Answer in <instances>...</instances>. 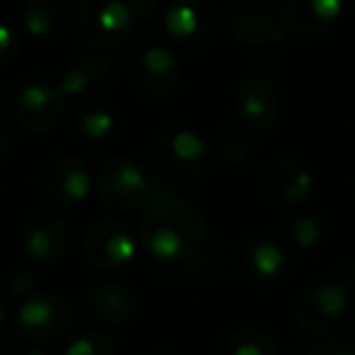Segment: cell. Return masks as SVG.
I'll use <instances>...</instances> for the list:
<instances>
[{"label": "cell", "mask_w": 355, "mask_h": 355, "mask_svg": "<svg viewBox=\"0 0 355 355\" xmlns=\"http://www.w3.org/2000/svg\"><path fill=\"white\" fill-rule=\"evenodd\" d=\"M17 336L30 343H59L73 329V309L59 295H27L12 314Z\"/></svg>", "instance_id": "cell-4"}, {"label": "cell", "mask_w": 355, "mask_h": 355, "mask_svg": "<svg viewBox=\"0 0 355 355\" xmlns=\"http://www.w3.org/2000/svg\"><path fill=\"white\" fill-rule=\"evenodd\" d=\"M139 236L156 261L175 263L198 251L207 236V222L190 200L158 193L144 207Z\"/></svg>", "instance_id": "cell-1"}, {"label": "cell", "mask_w": 355, "mask_h": 355, "mask_svg": "<svg viewBox=\"0 0 355 355\" xmlns=\"http://www.w3.org/2000/svg\"><path fill=\"white\" fill-rule=\"evenodd\" d=\"M112 78V64L100 54H80L61 71L56 78V90L64 100H80L95 90L98 85L107 83Z\"/></svg>", "instance_id": "cell-18"}, {"label": "cell", "mask_w": 355, "mask_h": 355, "mask_svg": "<svg viewBox=\"0 0 355 355\" xmlns=\"http://www.w3.org/2000/svg\"><path fill=\"white\" fill-rule=\"evenodd\" d=\"M151 355H173V353H151Z\"/></svg>", "instance_id": "cell-31"}, {"label": "cell", "mask_w": 355, "mask_h": 355, "mask_svg": "<svg viewBox=\"0 0 355 355\" xmlns=\"http://www.w3.org/2000/svg\"><path fill=\"white\" fill-rule=\"evenodd\" d=\"M173 49L200 54L214 40L217 17L205 0H171L161 15Z\"/></svg>", "instance_id": "cell-6"}, {"label": "cell", "mask_w": 355, "mask_h": 355, "mask_svg": "<svg viewBox=\"0 0 355 355\" xmlns=\"http://www.w3.org/2000/svg\"><path fill=\"white\" fill-rule=\"evenodd\" d=\"M71 246V232L51 214L35 217L22 232V253L35 263H56Z\"/></svg>", "instance_id": "cell-16"}, {"label": "cell", "mask_w": 355, "mask_h": 355, "mask_svg": "<svg viewBox=\"0 0 355 355\" xmlns=\"http://www.w3.org/2000/svg\"><path fill=\"white\" fill-rule=\"evenodd\" d=\"M227 355H280L272 336L261 329H236L224 340Z\"/></svg>", "instance_id": "cell-22"}, {"label": "cell", "mask_w": 355, "mask_h": 355, "mask_svg": "<svg viewBox=\"0 0 355 355\" xmlns=\"http://www.w3.org/2000/svg\"><path fill=\"white\" fill-rule=\"evenodd\" d=\"M139 22H153L163 15L171 0H127Z\"/></svg>", "instance_id": "cell-25"}, {"label": "cell", "mask_w": 355, "mask_h": 355, "mask_svg": "<svg viewBox=\"0 0 355 355\" xmlns=\"http://www.w3.org/2000/svg\"><path fill=\"white\" fill-rule=\"evenodd\" d=\"M139 300L129 285L117 280L98 282L83 295V311L107 326H122L137 316Z\"/></svg>", "instance_id": "cell-13"}, {"label": "cell", "mask_w": 355, "mask_h": 355, "mask_svg": "<svg viewBox=\"0 0 355 355\" xmlns=\"http://www.w3.org/2000/svg\"><path fill=\"white\" fill-rule=\"evenodd\" d=\"M17 355H46L44 350H35V348H30V350H22V353H17Z\"/></svg>", "instance_id": "cell-29"}, {"label": "cell", "mask_w": 355, "mask_h": 355, "mask_svg": "<svg viewBox=\"0 0 355 355\" xmlns=\"http://www.w3.org/2000/svg\"><path fill=\"white\" fill-rule=\"evenodd\" d=\"M40 185L51 202L66 205V207L85 202L95 193V178L76 156L49 158L42 168Z\"/></svg>", "instance_id": "cell-10"}, {"label": "cell", "mask_w": 355, "mask_h": 355, "mask_svg": "<svg viewBox=\"0 0 355 355\" xmlns=\"http://www.w3.org/2000/svg\"><path fill=\"white\" fill-rule=\"evenodd\" d=\"M132 76L137 88L146 98L168 100L171 95L178 93V88L183 83V66H180L171 44L146 42V44L139 46Z\"/></svg>", "instance_id": "cell-7"}, {"label": "cell", "mask_w": 355, "mask_h": 355, "mask_svg": "<svg viewBox=\"0 0 355 355\" xmlns=\"http://www.w3.org/2000/svg\"><path fill=\"white\" fill-rule=\"evenodd\" d=\"M227 27L234 40L246 46H272L285 42V37L290 35L280 8L258 3V0L234 6L229 10Z\"/></svg>", "instance_id": "cell-8"}, {"label": "cell", "mask_w": 355, "mask_h": 355, "mask_svg": "<svg viewBox=\"0 0 355 355\" xmlns=\"http://www.w3.org/2000/svg\"><path fill=\"white\" fill-rule=\"evenodd\" d=\"M304 355H355V348L345 340H336V338H324L316 345H309L304 350Z\"/></svg>", "instance_id": "cell-26"}, {"label": "cell", "mask_w": 355, "mask_h": 355, "mask_svg": "<svg viewBox=\"0 0 355 355\" xmlns=\"http://www.w3.org/2000/svg\"><path fill=\"white\" fill-rule=\"evenodd\" d=\"M156 158L178 175H202L212 166L214 148L190 129H171L156 139Z\"/></svg>", "instance_id": "cell-11"}, {"label": "cell", "mask_w": 355, "mask_h": 355, "mask_svg": "<svg viewBox=\"0 0 355 355\" xmlns=\"http://www.w3.org/2000/svg\"><path fill=\"white\" fill-rule=\"evenodd\" d=\"M280 10L287 32L314 40L334 30L340 15V0H282Z\"/></svg>", "instance_id": "cell-15"}, {"label": "cell", "mask_w": 355, "mask_h": 355, "mask_svg": "<svg viewBox=\"0 0 355 355\" xmlns=\"http://www.w3.org/2000/svg\"><path fill=\"white\" fill-rule=\"evenodd\" d=\"M71 127L85 141H105L114 132V112H110L105 105L85 103L73 112Z\"/></svg>", "instance_id": "cell-21"}, {"label": "cell", "mask_w": 355, "mask_h": 355, "mask_svg": "<svg viewBox=\"0 0 355 355\" xmlns=\"http://www.w3.org/2000/svg\"><path fill=\"white\" fill-rule=\"evenodd\" d=\"M8 139H10V137H8L6 132H0V161L10 153V141H8Z\"/></svg>", "instance_id": "cell-28"}, {"label": "cell", "mask_w": 355, "mask_h": 355, "mask_svg": "<svg viewBox=\"0 0 355 355\" xmlns=\"http://www.w3.org/2000/svg\"><path fill=\"white\" fill-rule=\"evenodd\" d=\"M243 261L248 270L261 280H275L287 270V253L270 239H251L243 248Z\"/></svg>", "instance_id": "cell-20"}, {"label": "cell", "mask_w": 355, "mask_h": 355, "mask_svg": "<svg viewBox=\"0 0 355 355\" xmlns=\"http://www.w3.org/2000/svg\"><path fill=\"white\" fill-rule=\"evenodd\" d=\"M3 319H6V302L0 297V324H3Z\"/></svg>", "instance_id": "cell-30"}, {"label": "cell", "mask_w": 355, "mask_h": 355, "mask_svg": "<svg viewBox=\"0 0 355 355\" xmlns=\"http://www.w3.org/2000/svg\"><path fill=\"white\" fill-rule=\"evenodd\" d=\"M134 15L127 0H78L76 32L95 51H112L134 37Z\"/></svg>", "instance_id": "cell-3"}, {"label": "cell", "mask_w": 355, "mask_h": 355, "mask_svg": "<svg viewBox=\"0 0 355 355\" xmlns=\"http://www.w3.org/2000/svg\"><path fill=\"white\" fill-rule=\"evenodd\" d=\"M232 105L239 119L253 129H270L272 124H277L282 112V98L277 88L270 80L258 78V76L239 80V85L234 88Z\"/></svg>", "instance_id": "cell-12"}, {"label": "cell", "mask_w": 355, "mask_h": 355, "mask_svg": "<svg viewBox=\"0 0 355 355\" xmlns=\"http://www.w3.org/2000/svg\"><path fill=\"white\" fill-rule=\"evenodd\" d=\"M22 27L35 40H54L66 25L64 0H25L20 12Z\"/></svg>", "instance_id": "cell-19"}, {"label": "cell", "mask_w": 355, "mask_h": 355, "mask_svg": "<svg viewBox=\"0 0 355 355\" xmlns=\"http://www.w3.org/2000/svg\"><path fill=\"white\" fill-rule=\"evenodd\" d=\"M10 114L27 134H49L66 114V100L54 83L46 80H20L8 98Z\"/></svg>", "instance_id": "cell-5"}, {"label": "cell", "mask_w": 355, "mask_h": 355, "mask_svg": "<svg viewBox=\"0 0 355 355\" xmlns=\"http://www.w3.org/2000/svg\"><path fill=\"white\" fill-rule=\"evenodd\" d=\"M137 253V239L119 219L105 217L90 224L83 236V256L98 270H114Z\"/></svg>", "instance_id": "cell-9"}, {"label": "cell", "mask_w": 355, "mask_h": 355, "mask_svg": "<svg viewBox=\"0 0 355 355\" xmlns=\"http://www.w3.org/2000/svg\"><path fill=\"white\" fill-rule=\"evenodd\" d=\"M263 185H266L268 195L277 202L297 205L304 202L314 190V180L311 173L302 166L295 158H277L266 168L263 175Z\"/></svg>", "instance_id": "cell-17"}, {"label": "cell", "mask_w": 355, "mask_h": 355, "mask_svg": "<svg viewBox=\"0 0 355 355\" xmlns=\"http://www.w3.org/2000/svg\"><path fill=\"white\" fill-rule=\"evenodd\" d=\"M345 282L321 285L309 290L297 302V324L316 336H329L331 326L340 319L345 309Z\"/></svg>", "instance_id": "cell-14"}, {"label": "cell", "mask_w": 355, "mask_h": 355, "mask_svg": "<svg viewBox=\"0 0 355 355\" xmlns=\"http://www.w3.org/2000/svg\"><path fill=\"white\" fill-rule=\"evenodd\" d=\"M22 49V40H20V30L8 22H0V66L10 64Z\"/></svg>", "instance_id": "cell-24"}, {"label": "cell", "mask_w": 355, "mask_h": 355, "mask_svg": "<svg viewBox=\"0 0 355 355\" xmlns=\"http://www.w3.org/2000/svg\"><path fill=\"white\" fill-rule=\"evenodd\" d=\"M292 236L300 246H311V243L319 239V227L311 217H302L292 224Z\"/></svg>", "instance_id": "cell-27"}, {"label": "cell", "mask_w": 355, "mask_h": 355, "mask_svg": "<svg viewBox=\"0 0 355 355\" xmlns=\"http://www.w3.org/2000/svg\"><path fill=\"white\" fill-rule=\"evenodd\" d=\"M64 355H117V345L103 331H85L71 340Z\"/></svg>", "instance_id": "cell-23"}, {"label": "cell", "mask_w": 355, "mask_h": 355, "mask_svg": "<svg viewBox=\"0 0 355 355\" xmlns=\"http://www.w3.org/2000/svg\"><path fill=\"white\" fill-rule=\"evenodd\" d=\"M95 195L114 212H134L156 198L158 185L144 166L124 156H114L100 163L95 175Z\"/></svg>", "instance_id": "cell-2"}]
</instances>
